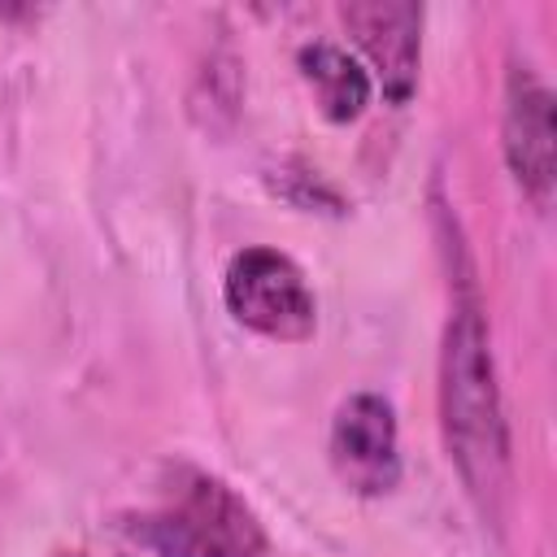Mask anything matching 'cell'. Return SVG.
Masks as SVG:
<instances>
[{
	"instance_id": "2",
	"label": "cell",
	"mask_w": 557,
	"mask_h": 557,
	"mask_svg": "<svg viewBox=\"0 0 557 557\" xmlns=\"http://www.w3.org/2000/svg\"><path fill=\"white\" fill-rule=\"evenodd\" d=\"M122 531L157 557H274L257 509L218 474L174 461L157 479V496L131 509Z\"/></svg>"
},
{
	"instance_id": "7",
	"label": "cell",
	"mask_w": 557,
	"mask_h": 557,
	"mask_svg": "<svg viewBox=\"0 0 557 557\" xmlns=\"http://www.w3.org/2000/svg\"><path fill=\"white\" fill-rule=\"evenodd\" d=\"M300 78L313 87V100L322 109V117L331 122H357L374 96V78L370 70L339 44L331 39H313L296 52Z\"/></svg>"
},
{
	"instance_id": "6",
	"label": "cell",
	"mask_w": 557,
	"mask_h": 557,
	"mask_svg": "<svg viewBox=\"0 0 557 557\" xmlns=\"http://www.w3.org/2000/svg\"><path fill=\"white\" fill-rule=\"evenodd\" d=\"M357 48L370 57L374 78L392 104H405L418 87L422 61V4L413 0H352L339 9Z\"/></svg>"
},
{
	"instance_id": "8",
	"label": "cell",
	"mask_w": 557,
	"mask_h": 557,
	"mask_svg": "<svg viewBox=\"0 0 557 557\" xmlns=\"http://www.w3.org/2000/svg\"><path fill=\"white\" fill-rule=\"evenodd\" d=\"M52 557H87V553H78V548H70V553H52Z\"/></svg>"
},
{
	"instance_id": "4",
	"label": "cell",
	"mask_w": 557,
	"mask_h": 557,
	"mask_svg": "<svg viewBox=\"0 0 557 557\" xmlns=\"http://www.w3.org/2000/svg\"><path fill=\"white\" fill-rule=\"evenodd\" d=\"M331 470L357 496H387L400 483V435L396 409L379 392H352L339 400L326 435Z\"/></svg>"
},
{
	"instance_id": "1",
	"label": "cell",
	"mask_w": 557,
	"mask_h": 557,
	"mask_svg": "<svg viewBox=\"0 0 557 557\" xmlns=\"http://www.w3.org/2000/svg\"><path fill=\"white\" fill-rule=\"evenodd\" d=\"M440 431L470 500L483 518H500L509 500V422L496 383L492 335L474 296L453 300L440 344Z\"/></svg>"
},
{
	"instance_id": "5",
	"label": "cell",
	"mask_w": 557,
	"mask_h": 557,
	"mask_svg": "<svg viewBox=\"0 0 557 557\" xmlns=\"http://www.w3.org/2000/svg\"><path fill=\"white\" fill-rule=\"evenodd\" d=\"M500 144L518 191L531 205H548L553 196V161H557V117L553 91L535 74L531 61H513L505 74V113H500Z\"/></svg>"
},
{
	"instance_id": "3",
	"label": "cell",
	"mask_w": 557,
	"mask_h": 557,
	"mask_svg": "<svg viewBox=\"0 0 557 557\" xmlns=\"http://www.w3.org/2000/svg\"><path fill=\"white\" fill-rule=\"evenodd\" d=\"M222 300L239 326L278 344H300L318 326V300L305 283V270L265 244H248L231 257L222 274Z\"/></svg>"
}]
</instances>
